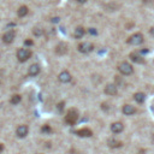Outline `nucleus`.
Instances as JSON below:
<instances>
[{
  "mask_svg": "<svg viewBox=\"0 0 154 154\" xmlns=\"http://www.w3.org/2000/svg\"><path fill=\"white\" fill-rule=\"evenodd\" d=\"M77 119H78L77 110H75V108L69 110L68 113H66V116H65V123L69 124V125H74V124H76Z\"/></svg>",
  "mask_w": 154,
  "mask_h": 154,
  "instance_id": "f257e3e1",
  "label": "nucleus"
},
{
  "mask_svg": "<svg viewBox=\"0 0 154 154\" xmlns=\"http://www.w3.org/2000/svg\"><path fill=\"white\" fill-rule=\"evenodd\" d=\"M118 71L120 72L122 75L129 76V75H131L133 72H134V68L128 61H123V63H120L119 65H118Z\"/></svg>",
  "mask_w": 154,
  "mask_h": 154,
  "instance_id": "f03ea898",
  "label": "nucleus"
},
{
  "mask_svg": "<svg viewBox=\"0 0 154 154\" xmlns=\"http://www.w3.org/2000/svg\"><path fill=\"white\" fill-rule=\"evenodd\" d=\"M30 57H31V51L29 50V48H19V50L17 51V59L21 63L27 61Z\"/></svg>",
  "mask_w": 154,
  "mask_h": 154,
  "instance_id": "7ed1b4c3",
  "label": "nucleus"
},
{
  "mask_svg": "<svg viewBox=\"0 0 154 154\" xmlns=\"http://www.w3.org/2000/svg\"><path fill=\"white\" fill-rule=\"evenodd\" d=\"M126 42L131 46H139L143 42V35L141 33H136V34H133L130 37L126 40Z\"/></svg>",
  "mask_w": 154,
  "mask_h": 154,
  "instance_id": "20e7f679",
  "label": "nucleus"
},
{
  "mask_svg": "<svg viewBox=\"0 0 154 154\" xmlns=\"http://www.w3.org/2000/svg\"><path fill=\"white\" fill-rule=\"evenodd\" d=\"M94 46L90 44V42H82L81 45H78V51L83 54H87V53H90L93 51Z\"/></svg>",
  "mask_w": 154,
  "mask_h": 154,
  "instance_id": "39448f33",
  "label": "nucleus"
},
{
  "mask_svg": "<svg viewBox=\"0 0 154 154\" xmlns=\"http://www.w3.org/2000/svg\"><path fill=\"white\" fill-rule=\"evenodd\" d=\"M15 31L13 30H9V31H6V33L3 35V42L6 44V45H10L13 42V40H15Z\"/></svg>",
  "mask_w": 154,
  "mask_h": 154,
  "instance_id": "423d86ee",
  "label": "nucleus"
},
{
  "mask_svg": "<svg viewBox=\"0 0 154 154\" xmlns=\"http://www.w3.org/2000/svg\"><path fill=\"white\" fill-rule=\"evenodd\" d=\"M29 133V128L28 125H19L17 128V130H16V135H17L19 139H23V137H26Z\"/></svg>",
  "mask_w": 154,
  "mask_h": 154,
  "instance_id": "0eeeda50",
  "label": "nucleus"
},
{
  "mask_svg": "<svg viewBox=\"0 0 154 154\" xmlns=\"http://www.w3.org/2000/svg\"><path fill=\"white\" fill-rule=\"evenodd\" d=\"M71 78H72V76L70 75V72L69 71H61L60 74H59V76H58V79L60 81L61 83H68V82H70L71 81Z\"/></svg>",
  "mask_w": 154,
  "mask_h": 154,
  "instance_id": "6e6552de",
  "label": "nucleus"
},
{
  "mask_svg": "<svg viewBox=\"0 0 154 154\" xmlns=\"http://www.w3.org/2000/svg\"><path fill=\"white\" fill-rule=\"evenodd\" d=\"M117 93H118V88H117L116 84L110 83V84H107L106 87H105V94L113 96V95H117Z\"/></svg>",
  "mask_w": 154,
  "mask_h": 154,
  "instance_id": "1a4fd4ad",
  "label": "nucleus"
},
{
  "mask_svg": "<svg viewBox=\"0 0 154 154\" xmlns=\"http://www.w3.org/2000/svg\"><path fill=\"white\" fill-rule=\"evenodd\" d=\"M122 111H123V113L125 116H133L136 113V107L133 106V105H124Z\"/></svg>",
  "mask_w": 154,
  "mask_h": 154,
  "instance_id": "9d476101",
  "label": "nucleus"
},
{
  "mask_svg": "<svg viewBox=\"0 0 154 154\" xmlns=\"http://www.w3.org/2000/svg\"><path fill=\"white\" fill-rule=\"evenodd\" d=\"M75 134L78 135L79 137H90L93 135V131L88 128H83V129H79V130H76Z\"/></svg>",
  "mask_w": 154,
  "mask_h": 154,
  "instance_id": "9b49d317",
  "label": "nucleus"
},
{
  "mask_svg": "<svg viewBox=\"0 0 154 154\" xmlns=\"http://www.w3.org/2000/svg\"><path fill=\"white\" fill-rule=\"evenodd\" d=\"M40 74V65L39 64H33V65L29 66V70H28V75L31 76V77H35Z\"/></svg>",
  "mask_w": 154,
  "mask_h": 154,
  "instance_id": "f8f14e48",
  "label": "nucleus"
},
{
  "mask_svg": "<svg viewBox=\"0 0 154 154\" xmlns=\"http://www.w3.org/2000/svg\"><path fill=\"white\" fill-rule=\"evenodd\" d=\"M123 129H124V125L120 123V122H116V123H113L111 124V131L113 134H119L123 131Z\"/></svg>",
  "mask_w": 154,
  "mask_h": 154,
  "instance_id": "ddd939ff",
  "label": "nucleus"
},
{
  "mask_svg": "<svg viewBox=\"0 0 154 154\" xmlns=\"http://www.w3.org/2000/svg\"><path fill=\"white\" fill-rule=\"evenodd\" d=\"M129 57H130V59H131L134 63H137V64H143V63H144L143 57H142L140 53H131Z\"/></svg>",
  "mask_w": 154,
  "mask_h": 154,
  "instance_id": "4468645a",
  "label": "nucleus"
},
{
  "mask_svg": "<svg viewBox=\"0 0 154 154\" xmlns=\"http://www.w3.org/2000/svg\"><path fill=\"white\" fill-rule=\"evenodd\" d=\"M84 34H86V29L83 27H77L75 29V31H74V37L77 39V40L78 39H82L84 36Z\"/></svg>",
  "mask_w": 154,
  "mask_h": 154,
  "instance_id": "2eb2a0df",
  "label": "nucleus"
},
{
  "mask_svg": "<svg viewBox=\"0 0 154 154\" xmlns=\"http://www.w3.org/2000/svg\"><path fill=\"white\" fill-rule=\"evenodd\" d=\"M68 52V45L66 44H59L55 48V53L59 54V55H63Z\"/></svg>",
  "mask_w": 154,
  "mask_h": 154,
  "instance_id": "dca6fc26",
  "label": "nucleus"
},
{
  "mask_svg": "<svg viewBox=\"0 0 154 154\" xmlns=\"http://www.w3.org/2000/svg\"><path fill=\"white\" fill-rule=\"evenodd\" d=\"M134 99H135V101H136L137 104H143L144 100H146V94L139 92V93H136V94L134 95Z\"/></svg>",
  "mask_w": 154,
  "mask_h": 154,
  "instance_id": "f3484780",
  "label": "nucleus"
},
{
  "mask_svg": "<svg viewBox=\"0 0 154 154\" xmlns=\"http://www.w3.org/2000/svg\"><path fill=\"white\" fill-rule=\"evenodd\" d=\"M107 144L110 146L111 148H119V147H122V142L116 140V139H110L107 141Z\"/></svg>",
  "mask_w": 154,
  "mask_h": 154,
  "instance_id": "a211bd4d",
  "label": "nucleus"
},
{
  "mask_svg": "<svg viewBox=\"0 0 154 154\" xmlns=\"http://www.w3.org/2000/svg\"><path fill=\"white\" fill-rule=\"evenodd\" d=\"M28 12H29L28 6H21L19 9L17 10V15H18V17H26V16L28 15Z\"/></svg>",
  "mask_w": 154,
  "mask_h": 154,
  "instance_id": "6ab92c4d",
  "label": "nucleus"
},
{
  "mask_svg": "<svg viewBox=\"0 0 154 154\" xmlns=\"http://www.w3.org/2000/svg\"><path fill=\"white\" fill-rule=\"evenodd\" d=\"M21 100H22V96L18 95V94H16V95H12V98H11L10 102H11L12 105H18V104L21 102Z\"/></svg>",
  "mask_w": 154,
  "mask_h": 154,
  "instance_id": "aec40b11",
  "label": "nucleus"
},
{
  "mask_svg": "<svg viewBox=\"0 0 154 154\" xmlns=\"http://www.w3.org/2000/svg\"><path fill=\"white\" fill-rule=\"evenodd\" d=\"M44 33H45V30L41 28H34L33 29V34L35 36H41V35H44Z\"/></svg>",
  "mask_w": 154,
  "mask_h": 154,
  "instance_id": "412c9836",
  "label": "nucleus"
},
{
  "mask_svg": "<svg viewBox=\"0 0 154 154\" xmlns=\"http://www.w3.org/2000/svg\"><path fill=\"white\" fill-rule=\"evenodd\" d=\"M41 131L44 133V134H50V133H52V129H51V126L50 125H44L42 128H41Z\"/></svg>",
  "mask_w": 154,
  "mask_h": 154,
  "instance_id": "4be33fe9",
  "label": "nucleus"
},
{
  "mask_svg": "<svg viewBox=\"0 0 154 154\" xmlns=\"http://www.w3.org/2000/svg\"><path fill=\"white\" fill-rule=\"evenodd\" d=\"M24 45L26 46H33L34 41H31V40H26V41H24Z\"/></svg>",
  "mask_w": 154,
  "mask_h": 154,
  "instance_id": "5701e85b",
  "label": "nucleus"
},
{
  "mask_svg": "<svg viewBox=\"0 0 154 154\" xmlns=\"http://www.w3.org/2000/svg\"><path fill=\"white\" fill-rule=\"evenodd\" d=\"M64 105H65L64 102H59V104H58V111H59V112H61V111L64 110Z\"/></svg>",
  "mask_w": 154,
  "mask_h": 154,
  "instance_id": "b1692460",
  "label": "nucleus"
},
{
  "mask_svg": "<svg viewBox=\"0 0 154 154\" xmlns=\"http://www.w3.org/2000/svg\"><path fill=\"white\" fill-rule=\"evenodd\" d=\"M88 31H89V34H90V35H96V34H98V31H96L94 28H90Z\"/></svg>",
  "mask_w": 154,
  "mask_h": 154,
  "instance_id": "393cba45",
  "label": "nucleus"
},
{
  "mask_svg": "<svg viewBox=\"0 0 154 154\" xmlns=\"http://www.w3.org/2000/svg\"><path fill=\"white\" fill-rule=\"evenodd\" d=\"M51 21H52V23H58V22L60 21V18H59V17H54V18H52Z\"/></svg>",
  "mask_w": 154,
  "mask_h": 154,
  "instance_id": "a878e982",
  "label": "nucleus"
},
{
  "mask_svg": "<svg viewBox=\"0 0 154 154\" xmlns=\"http://www.w3.org/2000/svg\"><path fill=\"white\" fill-rule=\"evenodd\" d=\"M148 52H149V50H142V51H140L139 53L142 55V54H146V53H148Z\"/></svg>",
  "mask_w": 154,
  "mask_h": 154,
  "instance_id": "bb28decb",
  "label": "nucleus"
},
{
  "mask_svg": "<svg viewBox=\"0 0 154 154\" xmlns=\"http://www.w3.org/2000/svg\"><path fill=\"white\" fill-rule=\"evenodd\" d=\"M101 107H102L105 111H107V110H108V107H107V105H106V104H102V105H101Z\"/></svg>",
  "mask_w": 154,
  "mask_h": 154,
  "instance_id": "cd10ccee",
  "label": "nucleus"
},
{
  "mask_svg": "<svg viewBox=\"0 0 154 154\" xmlns=\"http://www.w3.org/2000/svg\"><path fill=\"white\" fill-rule=\"evenodd\" d=\"M149 33H151V35H152V36H154V27H153V28L149 30Z\"/></svg>",
  "mask_w": 154,
  "mask_h": 154,
  "instance_id": "c85d7f7f",
  "label": "nucleus"
},
{
  "mask_svg": "<svg viewBox=\"0 0 154 154\" xmlns=\"http://www.w3.org/2000/svg\"><path fill=\"white\" fill-rule=\"evenodd\" d=\"M4 151V144H1V143H0V153H1Z\"/></svg>",
  "mask_w": 154,
  "mask_h": 154,
  "instance_id": "c756f323",
  "label": "nucleus"
},
{
  "mask_svg": "<svg viewBox=\"0 0 154 154\" xmlns=\"http://www.w3.org/2000/svg\"><path fill=\"white\" fill-rule=\"evenodd\" d=\"M77 1H78L79 4H84V3L87 1V0H77Z\"/></svg>",
  "mask_w": 154,
  "mask_h": 154,
  "instance_id": "7c9ffc66",
  "label": "nucleus"
},
{
  "mask_svg": "<svg viewBox=\"0 0 154 154\" xmlns=\"http://www.w3.org/2000/svg\"><path fill=\"white\" fill-rule=\"evenodd\" d=\"M37 154H40V153H37Z\"/></svg>",
  "mask_w": 154,
  "mask_h": 154,
  "instance_id": "2f4dec72",
  "label": "nucleus"
}]
</instances>
